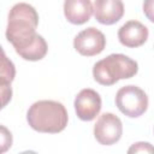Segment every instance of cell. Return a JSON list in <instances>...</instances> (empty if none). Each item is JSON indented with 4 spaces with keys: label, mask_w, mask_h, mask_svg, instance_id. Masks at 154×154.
<instances>
[{
    "label": "cell",
    "mask_w": 154,
    "mask_h": 154,
    "mask_svg": "<svg viewBox=\"0 0 154 154\" xmlns=\"http://www.w3.org/2000/svg\"><path fill=\"white\" fill-rule=\"evenodd\" d=\"M38 25L37 11L26 2H18L10 10L6 38L16 53L29 61L45 58L48 51L46 40L36 32Z\"/></svg>",
    "instance_id": "obj_1"
},
{
    "label": "cell",
    "mask_w": 154,
    "mask_h": 154,
    "mask_svg": "<svg viewBox=\"0 0 154 154\" xmlns=\"http://www.w3.org/2000/svg\"><path fill=\"white\" fill-rule=\"evenodd\" d=\"M26 120L31 129L42 134L61 132L69 122V114L61 102L40 100L34 102L28 112Z\"/></svg>",
    "instance_id": "obj_2"
},
{
    "label": "cell",
    "mask_w": 154,
    "mask_h": 154,
    "mask_svg": "<svg viewBox=\"0 0 154 154\" xmlns=\"http://www.w3.org/2000/svg\"><path fill=\"white\" fill-rule=\"evenodd\" d=\"M138 71V64L120 53H113L96 61L93 67V77L101 85H113L120 79L134 77Z\"/></svg>",
    "instance_id": "obj_3"
},
{
    "label": "cell",
    "mask_w": 154,
    "mask_h": 154,
    "mask_svg": "<svg viewBox=\"0 0 154 154\" xmlns=\"http://www.w3.org/2000/svg\"><path fill=\"white\" fill-rule=\"evenodd\" d=\"M116 106L129 118L141 117L148 108V96L137 85L122 87L116 94Z\"/></svg>",
    "instance_id": "obj_4"
},
{
    "label": "cell",
    "mask_w": 154,
    "mask_h": 154,
    "mask_svg": "<svg viewBox=\"0 0 154 154\" xmlns=\"http://www.w3.org/2000/svg\"><path fill=\"white\" fill-rule=\"evenodd\" d=\"M123 135L122 120L113 113H103L99 117L94 125V136L102 146H112L117 143Z\"/></svg>",
    "instance_id": "obj_5"
},
{
    "label": "cell",
    "mask_w": 154,
    "mask_h": 154,
    "mask_svg": "<svg viewBox=\"0 0 154 154\" xmlns=\"http://www.w3.org/2000/svg\"><path fill=\"white\" fill-rule=\"evenodd\" d=\"M73 47L83 57H94L105 49L106 37L99 29L89 26L76 35Z\"/></svg>",
    "instance_id": "obj_6"
},
{
    "label": "cell",
    "mask_w": 154,
    "mask_h": 154,
    "mask_svg": "<svg viewBox=\"0 0 154 154\" xmlns=\"http://www.w3.org/2000/svg\"><path fill=\"white\" fill-rule=\"evenodd\" d=\"M73 106L76 114L81 120L90 122L95 119L101 111L102 107L101 96L94 89L90 88L82 89L75 99Z\"/></svg>",
    "instance_id": "obj_7"
},
{
    "label": "cell",
    "mask_w": 154,
    "mask_h": 154,
    "mask_svg": "<svg viewBox=\"0 0 154 154\" xmlns=\"http://www.w3.org/2000/svg\"><path fill=\"white\" fill-rule=\"evenodd\" d=\"M148 36V28L138 20H129L118 30L119 42L128 48H136L144 45Z\"/></svg>",
    "instance_id": "obj_8"
},
{
    "label": "cell",
    "mask_w": 154,
    "mask_h": 154,
    "mask_svg": "<svg viewBox=\"0 0 154 154\" xmlns=\"http://www.w3.org/2000/svg\"><path fill=\"white\" fill-rule=\"evenodd\" d=\"M124 16V4L122 0H95L94 17L103 25L116 24Z\"/></svg>",
    "instance_id": "obj_9"
},
{
    "label": "cell",
    "mask_w": 154,
    "mask_h": 154,
    "mask_svg": "<svg viewBox=\"0 0 154 154\" xmlns=\"http://www.w3.org/2000/svg\"><path fill=\"white\" fill-rule=\"evenodd\" d=\"M94 12L90 0H65L64 16L71 24L81 25L87 23Z\"/></svg>",
    "instance_id": "obj_10"
},
{
    "label": "cell",
    "mask_w": 154,
    "mask_h": 154,
    "mask_svg": "<svg viewBox=\"0 0 154 154\" xmlns=\"http://www.w3.org/2000/svg\"><path fill=\"white\" fill-rule=\"evenodd\" d=\"M16 76V67L13 63L6 57L4 49L1 51V67H0V89H1V99H2V108L11 101L12 89L11 83Z\"/></svg>",
    "instance_id": "obj_11"
},
{
    "label": "cell",
    "mask_w": 154,
    "mask_h": 154,
    "mask_svg": "<svg viewBox=\"0 0 154 154\" xmlns=\"http://www.w3.org/2000/svg\"><path fill=\"white\" fill-rule=\"evenodd\" d=\"M128 153H154V147L148 142H137L128 149Z\"/></svg>",
    "instance_id": "obj_12"
},
{
    "label": "cell",
    "mask_w": 154,
    "mask_h": 154,
    "mask_svg": "<svg viewBox=\"0 0 154 154\" xmlns=\"http://www.w3.org/2000/svg\"><path fill=\"white\" fill-rule=\"evenodd\" d=\"M11 146H12V135L4 125H1V153H5L8 148H11Z\"/></svg>",
    "instance_id": "obj_13"
},
{
    "label": "cell",
    "mask_w": 154,
    "mask_h": 154,
    "mask_svg": "<svg viewBox=\"0 0 154 154\" xmlns=\"http://www.w3.org/2000/svg\"><path fill=\"white\" fill-rule=\"evenodd\" d=\"M142 10L147 19L154 23V0H144L142 5Z\"/></svg>",
    "instance_id": "obj_14"
}]
</instances>
